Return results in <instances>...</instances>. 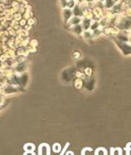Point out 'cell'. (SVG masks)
I'll list each match as a JSON object with an SVG mask.
<instances>
[{"label": "cell", "instance_id": "1", "mask_svg": "<svg viewBox=\"0 0 131 155\" xmlns=\"http://www.w3.org/2000/svg\"><path fill=\"white\" fill-rule=\"evenodd\" d=\"M3 92L5 94H11L18 92V88L15 85H11V84H7L3 89Z\"/></svg>", "mask_w": 131, "mask_h": 155}, {"label": "cell", "instance_id": "6", "mask_svg": "<svg viewBox=\"0 0 131 155\" xmlns=\"http://www.w3.org/2000/svg\"><path fill=\"white\" fill-rule=\"evenodd\" d=\"M91 23H92V19H89V18H82V23H80V25H82L83 30H90Z\"/></svg>", "mask_w": 131, "mask_h": 155}, {"label": "cell", "instance_id": "10", "mask_svg": "<svg viewBox=\"0 0 131 155\" xmlns=\"http://www.w3.org/2000/svg\"><path fill=\"white\" fill-rule=\"evenodd\" d=\"M60 7L63 9L68 8V0H60Z\"/></svg>", "mask_w": 131, "mask_h": 155}, {"label": "cell", "instance_id": "3", "mask_svg": "<svg viewBox=\"0 0 131 155\" xmlns=\"http://www.w3.org/2000/svg\"><path fill=\"white\" fill-rule=\"evenodd\" d=\"M84 9H82V7L80 4H76L74 8L72 9V12H73V16H79V17H82V13Z\"/></svg>", "mask_w": 131, "mask_h": 155}, {"label": "cell", "instance_id": "11", "mask_svg": "<svg viewBox=\"0 0 131 155\" xmlns=\"http://www.w3.org/2000/svg\"><path fill=\"white\" fill-rule=\"evenodd\" d=\"M76 76L77 78H79V79H84V74L82 73V72H76Z\"/></svg>", "mask_w": 131, "mask_h": 155}, {"label": "cell", "instance_id": "4", "mask_svg": "<svg viewBox=\"0 0 131 155\" xmlns=\"http://www.w3.org/2000/svg\"><path fill=\"white\" fill-rule=\"evenodd\" d=\"M70 31H71L72 33H74L75 35H82L83 33V28L82 25H73V26H70Z\"/></svg>", "mask_w": 131, "mask_h": 155}, {"label": "cell", "instance_id": "15", "mask_svg": "<svg viewBox=\"0 0 131 155\" xmlns=\"http://www.w3.org/2000/svg\"><path fill=\"white\" fill-rule=\"evenodd\" d=\"M113 1L115 3H118V2H120V0H113Z\"/></svg>", "mask_w": 131, "mask_h": 155}, {"label": "cell", "instance_id": "14", "mask_svg": "<svg viewBox=\"0 0 131 155\" xmlns=\"http://www.w3.org/2000/svg\"><path fill=\"white\" fill-rule=\"evenodd\" d=\"M74 57H76V58H79V57H80V53L78 52H76L74 53Z\"/></svg>", "mask_w": 131, "mask_h": 155}, {"label": "cell", "instance_id": "8", "mask_svg": "<svg viewBox=\"0 0 131 155\" xmlns=\"http://www.w3.org/2000/svg\"><path fill=\"white\" fill-rule=\"evenodd\" d=\"M103 4H104V9L110 11V9H112V7L115 5V2H114L113 0H105V1L103 2Z\"/></svg>", "mask_w": 131, "mask_h": 155}, {"label": "cell", "instance_id": "7", "mask_svg": "<svg viewBox=\"0 0 131 155\" xmlns=\"http://www.w3.org/2000/svg\"><path fill=\"white\" fill-rule=\"evenodd\" d=\"M26 70V66L25 62H21V63H18L17 66H15V72L18 73V74H22Z\"/></svg>", "mask_w": 131, "mask_h": 155}, {"label": "cell", "instance_id": "16", "mask_svg": "<svg viewBox=\"0 0 131 155\" xmlns=\"http://www.w3.org/2000/svg\"><path fill=\"white\" fill-rule=\"evenodd\" d=\"M96 1H100V2H104L105 0H96Z\"/></svg>", "mask_w": 131, "mask_h": 155}, {"label": "cell", "instance_id": "9", "mask_svg": "<svg viewBox=\"0 0 131 155\" xmlns=\"http://www.w3.org/2000/svg\"><path fill=\"white\" fill-rule=\"evenodd\" d=\"M82 79H79V78H77V79L75 80V86L77 88H80V87L82 86Z\"/></svg>", "mask_w": 131, "mask_h": 155}, {"label": "cell", "instance_id": "12", "mask_svg": "<svg viewBox=\"0 0 131 155\" xmlns=\"http://www.w3.org/2000/svg\"><path fill=\"white\" fill-rule=\"evenodd\" d=\"M34 23H35V20L33 19L32 17H31V19H28L27 20V25H29V26H31V25H34Z\"/></svg>", "mask_w": 131, "mask_h": 155}, {"label": "cell", "instance_id": "2", "mask_svg": "<svg viewBox=\"0 0 131 155\" xmlns=\"http://www.w3.org/2000/svg\"><path fill=\"white\" fill-rule=\"evenodd\" d=\"M72 16H73V12H72L71 9L66 8V9H63V19L66 23H68Z\"/></svg>", "mask_w": 131, "mask_h": 155}, {"label": "cell", "instance_id": "5", "mask_svg": "<svg viewBox=\"0 0 131 155\" xmlns=\"http://www.w3.org/2000/svg\"><path fill=\"white\" fill-rule=\"evenodd\" d=\"M82 17L72 16L71 18L69 19V21L68 22V23L69 26H73V25H80V23H82Z\"/></svg>", "mask_w": 131, "mask_h": 155}, {"label": "cell", "instance_id": "13", "mask_svg": "<svg viewBox=\"0 0 131 155\" xmlns=\"http://www.w3.org/2000/svg\"><path fill=\"white\" fill-rule=\"evenodd\" d=\"M85 74L87 76H90L92 74V70L91 68H89V67H87V68H85Z\"/></svg>", "mask_w": 131, "mask_h": 155}]
</instances>
